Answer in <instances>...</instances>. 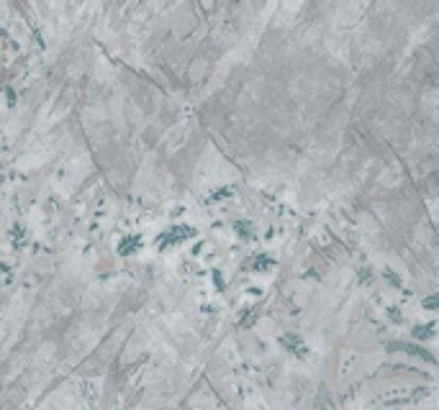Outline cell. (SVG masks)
Here are the masks:
<instances>
[{"label":"cell","instance_id":"obj_1","mask_svg":"<svg viewBox=\"0 0 439 410\" xmlns=\"http://www.w3.org/2000/svg\"><path fill=\"white\" fill-rule=\"evenodd\" d=\"M198 238V229L195 226H188V223H172L170 229H164L159 236H157V249L164 251V249H175V246H183L188 241Z\"/></svg>","mask_w":439,"mask_h":410},{"label":"cell","instance_id":"obj_2","mask_svg":"<svg viewBox=\"0 0 439 410\" xmlns=\"http://www.w3.org/2000/svg\"><path fill=\"white\" fill-rule=\"evenodd\" d=\"M278 346L283 349L285 354H291L293 359H300V361L311 359V346H308L306 339L300 336V333H295V331L280 333V336H278Z\"/></svg>","mask_w":439,"mask_h":410},{"label":"cell","instance_id":"obj_3","mask_svg":"<svg viewBox=\"0 0 439 410\" xmlns=\"http://www.w3.org/2000/svg\"><path fill=\"white\" fill-rule=\"evenodd\" d=\"M375 305L380 308V313H383V318L390 323V326H403L406 321H408V315H406V308L403 305H398L396 300H390L385 293H377L375 297Z\"/></svg>","mask_w":439,"mask_h":410},{"label":"cell","instance_id":"obj_4","mask_svg":"<svg viewBox=\"0 0 439 410\" xmlns=\"http://www.w3.org/2000/svg\"><path fill=\"white\" fill-rule=\"evenodd\" d=\"M275 267H278V259L272 254H267V251H257L241 264V269H244L247 275H270Z\"/></svg>","mask_w":439,"mask_h":410},{"label":"cell","instance_id":"obj_5","mask_svg":"<svg viewBox=\"0 0 439 410\" xmlns=\"http://www.w3.org/2000/svg\"><path fill=\"white\" fill-rule=\"evenodd\" d=\"M3 238H5V246H10L13 251L28 249V226L21 223V221L10 223L8 229H5V234H3Z\"/></svg>","mask_w":439,"mask_h":410},{"label":"cell","instance_id":"obj_6","mask_svg":"<svg viewBox=\"0 0 439 410\" xmlns=\"http://www.w3.org/2000/svg\"><path fill=\"white\" fill-rule=\"evenodd\" d=\"M229 231L239 238V244H249V241H257L260 238V229L252 218H234L229 223Z\"/></svg>","mask_w":439,"mask_h":410},{"label":"cell","instance_id":"obj_7","mask_svg":"<svg viewBox=\"0 0 439 410\" xmlns=\"http://www.w3.org/2000/svg\"><path fill=\"white\" fill-rule=\"evenodd\" d=\"M288 234H291V226L278 221V223H267L265 226V234H262V241L265 244H280V241L288 238Z\"/></svg>","mask_w":439,"mask_h":410},{"label":"cell","instance_id":"obj_8","mask_svg":"<svg viewBox=\"0 0 439 410\" xmlns=\"http://www.w3.org/2000/svg\"><path fill=\"white\" fill-rule=\"evenodd\" d=\"M142 246H144L142 234H126L124 238L118 241L116 251H118L121 256H134V254H139V251H142Z\"/></svg>","mask_w":439,"mask_h":410},{"label":"cell","instance_id":"obj_9","mask_svg":"<svg viewBox=\"0 0 439 410\" xmlns=\"http://www.w3.org/2000/svg\"><path fill=\"white\" fill-rule=\"evenodd\" d=\"M236 197V187L234 185H216L208 192V205H229Z\"/></svg>","mask_w":439,"mask_h":410},{"label":"cell","instance_id":"obj_10","mask_svg":"<svg viewBox=\"0 0 439 410\" xmlns=\"http://www.w3.org/2000/svg\"><path fill=\"white\" fill-rule=\"evenodd\" d=\"M380 277H383V282L390 287V290H396V293H401L403 287H406V277L393 264H383L380 267Z\"/></svg>","mask_w":439,"mask_h":410},{"label":"cell","instance_id":"obj_11","mask_svg":"<svg viewBox=\"0 0 439 410\" xmlns=\"http://www.w3.org/2000/svg\"><path fill=\"white\" fill-rule=\"evenodd\" d=\"M355 280H357L360 287H372L375 280H377V269L372 264L360 262V264H355Z\"/></svg>","mask_w":439,"mask_h":410},{"label":"cell","instance_id":"obj_12","mask_svg":"<svg viewBox=\"0 0 439 410\" xmlns=\"http://www.w3.org/2000/svg\"><path fill=\"white\" fill-rule=\"evenodd\" d=\"M411 336H414L416 341H432V339L437 336V321L432 318V321H421V323H416V326L411 328Z\"/></svg>","mask_w":439,"mask_h":410},{"label":"cell","instance_id":"obj_13","mask_svg":"<svg viewBox=\"0 0 439 410\" xmlns=\"http://www.w3.org/2000/svg\"><path fill=\"white\" fill-rule=\"evenodd\" d=\"M208 282H211V295L214 293H223L226 290V285H229V280H226V272L221 267H208Z\"/></svg>","mask_w":439,"mask_h":410},{"label":"cell","instance_id":"obj_14","mask_svg":"<svg viewBox=\"0 0 439 410\" xmlns=\"http://www.w3.org/2000/svg\"><path fill=\"white\" fill-rule=\"evenodd\" d=\"M357 367H360V354H357V351H344V354H342V364H339L342 379L352 377V374L357 372Z\"/></svg>","mask_w":439,"mask_h":410},{"label":"cell","instance_id":"obj_15","mask_svg":"<svg viewBox=\"0 0 439 410\" xmlns=\"http://www.w3.org/2000/svg\"><path fill=\"white\" fill-rule=\"evenodd\" d=\"M16 275H18L16 264L10 259H5V256H0V287H10L16 282Z\"/></svg>","mask_w":439,"mask_h":410},{"label":"cell","instance_id":"obj_16","mask_svg":"<svg viewBox=\"0 0 439 410\" xmlns=\"http://www.w3.org/2000/svg\"><path fill=\"white\" fill-rule=\"evenodd\" d=\"M257 321H260V310H257L254 305H247V308L239 310V318H236L239 328H254Z\"/></svg>","mask_w":439,"mask_h":410},{"label":"cell","instance_id":"obj_17","mask_svg":"<svg viewBox=\"0 0 439 410\" xmlns=\"http://www.w3.org/2000/svg\"><path fill=\"white\" fill-rule=\"evenodd\" d=\"M188 139V126H175L170 133H167V146L170 149H177V146H183V141Z\"/></svg>","mask_w":439,"mask_h":410},{"label":"cell","instance_id":"obj_18","mask_svg":"<svg viewBox=\"0 0 439 410\" xmlns=\"http://www.w3.org/2000/svg\"><path fill=\"white\" fill-rule=\"evenodd\" d=\"M198 308H201V313L203 315H219L221 313V302L211 295V297H201L198 300Z\"/></svg>","mask_w":439,"mask_h":410},{"label":"cell","instance_id":"obj_19","mask_svg":"<svg viewBox=\"0 0 439 410\" xmlns=\"http://www.w3.org/2000/svg\"><path fill=\"white\" fill-rule=\"evenodd\" d=\"M300 310H303V293H293L291 297H288V315H298Z\"/></svg>","mask_w":439,"mask_h":410},{"label":"cell","instance_id":"obj_20","mask_svg":"<svg viewBox=\"0 0 439 410\" xmlns=\"http://www.w3.org/2000/svg\"><path fill=\"white\" fill-rule=\"evenodd\" d=\"M265 295V285H247L244 290H241V297L244 300H260Z\"/></svg>","mask_w":439,"mask_h":410},{"label":"cell","instance_id":"obj_21","mask_svg":"<svg viewBox=\"0 0 439 410\" xmlns=\"http://www.w3.org/2000/svg\"><path fill=\"white\" fill-rule=\"evenodd\" d=\"M57 213H59V197H57V195H49L47 200H44V216L52 218V216H57Z\"/></svg>","mask_w":439,"mask_h":410},{"label":"cell","instance_id":"obj_22","mask_svg":"<svg viewBox=\"0 0 439 410\" xmlns=\"http://www.w3.org/2000/svg\"><path fill=\"white\" fill-rule=\"evenodd\" d=\"M437 305H439V300H437V295H427L421 302H419V308L424 310V313H434L437 310Z\"/></svg>","mask_w":439,"mask_h":410},{"label":"cell","instance_id":"obj_23","mask_svg":"<svg viewBox=\"0 0 439 410\" xmlns=\"http://www.w3.org/2000/svg\"><path fill=\"white\" fill-rule=\"evenodd\" d=\"M188 213V205L183 203H175V208H170V218H183Z\"/></svg>","mask_w":439,"mask_h":410},{"label":"cell","instance_id":"obj_24","mask_svg":"<svg viewBox=\"0 0 439 410\" xmlns=\"http://www.w3.org/2000/svg\"><path fill=\"white\" fill-rule=\"evenodd\" d=\"M5 249V238H3V234H0V251Z\"/></svg>","mask_w":439,"mask_h":410}]
</instances>
